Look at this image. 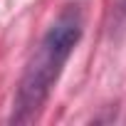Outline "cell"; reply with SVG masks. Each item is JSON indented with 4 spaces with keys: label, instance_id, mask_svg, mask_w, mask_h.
<instances>
[{
    "label": "cell",
    "instance_id": "cell-1",
    "mask_svg": "<svg viewBox=\"0 0 126 126\" xmlns=\"http://www.w3.org/2000/svg\"><path fill=\"white\" fill-rule=\"evenodd\" d=\"M87 25V10L84 3L74 0L62 8L49 27L45 30L42 40L37 42L35 52L30 54L27 64L22 69V77L17 82L13 106H10V124H32L40 111L45 109L54 84L59 82L64 64L69 62L72 52L77 49Z\"/></svg>",
    "mask_w": 126,
    "mask_h": 126
}]
</instances>
